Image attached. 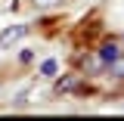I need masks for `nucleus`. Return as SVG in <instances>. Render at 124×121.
Here are the masks:
<instances>
[{
    "mask_svg": "<svg viewBox=\"0 0 124 121\" xmlns=\"http://www.w3.org/2000/svg\"><path fill=\"white\" fill-rule=\"evenodd\" d=\"M40 72H44V75H56V62H53V59H46L44 65H40Z\"/></svg>",
    "mask_w": 124,
    "mask_h": 121,
    "instance_id": "obj_4",
    "label": "nucleus"
},
{
    "mask_svg": "<svg viewBox=\"0 0 124 121\" xmlns=\"http://www.w3.org/2000/svg\"><path fill=\"white\" fill-rule=\"evenodd\" d=\"M115 56H118V47H115V44H102V50H99V59H102V62H112Z\"/></svg>",
    "mask_w": 124,
    "mask_h": 121,
    "instance_id": "obj_2",
    "label": "nucleus"
},
{
    "mask_svg": "<svg viewBox=\"0 0 124 121\" xmlns=\"http://www.w3.org/2000/svg\"><path fill=\"white\" fill-rule=\"evenodd\" d=\"M25 34H28V25H13V28L0 31V50H6V47L19 44V40H22Z\"/></svg>",
    "mask_w": 124,
    "mask_h": 121,
    "instance_id": "obj_1",
    "label": "nucleus"
},
{
    "mask_svg": "<svg viewBox=\"0 0 124 121\" xmlns=\"http://www.w3.org/2000/svg\"><path fill=\"white\" fill-rule=\"evenodd\" d=\"M108 65H112V75H118V78H124V56H121V53H118L115 59L108 62Z\"/></svg>",
    "mask_w": 124,
    "mask_h": 121,
    "instance_id": "obj_3",
    "label": "nucleus"
},
{
    "mask_svg": "<svg viewBox=\"0 0 124 121\" xmlns=\"http://www.w3.org/2000/svg\"><path fill=\"white\" fill-rule=\"evenodd\" d=\"M62 0H34V6H40V9H46V6H59Z\"/></svg>",
    "mask_w": 124,
    "mask_h": 121,
    "instance_id": "obj_5",
    "label": "nucleus"
}]
</instances>
